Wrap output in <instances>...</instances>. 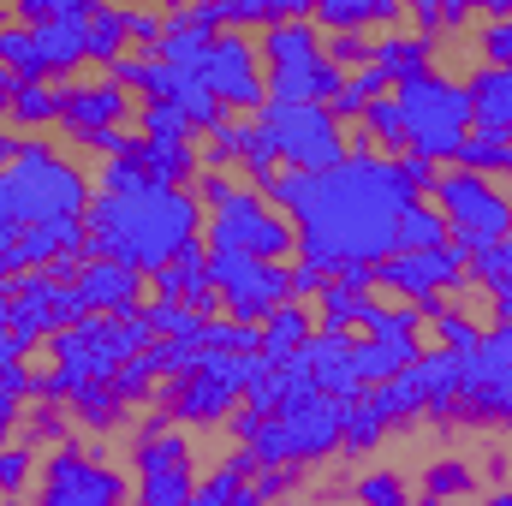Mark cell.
Returning a JSON list of instances; mask_svg holds the SVG:
<instances>
[{
    "mask_svg": "<svg viewBox=\"0 0 512 506\" xmlns=\"http://www.w3.org/2000/svg\"><path fill=\"white\" fill-rule=\"evenodd\" d=\"M429 203L441 209L447 239H453L465 256L512 239V191H507V185H495V179H477V173L441 167V179H435Z\"/></svg>",
    "mask_w": 512,
    "mask_h": 506,
    "instance_id": "cell-8",
    "label": "cell"
},
{
    "mask_svg": "<svg viewBox=\"0 0 512 506\" xmlns=\"http://www.w3.org/2000/svg\"><path fill=\"white\" fill-rule=\"evenodd\" d=\"M304 364H310L316 387H322L328 399H340V405H358V399L370 393V387L358 381V370H352V334H310Z\"/></svg>",
    "mask_w": 512,
    "mask_h": 506,
    "instance_id": "cell-18",
    "label": "cell"
},
{
    "mask_svg": "<svg viewBox=\"0 0 512 506\" xmlns=\"http://www.w3.org/2000/svg\"><path fill=\"white\" fill-rule=\"evenodd\" d=\"M417 358H423V340H417V334H358V340H352V370H358L364 387L399 381Z\"/></svg>",
    "mask_w": 512,
    "mask_h": 506,
    "instance_id": "cell-19",
    "label": "cell"
},
{
    "mask_svg": "<svg viewBox=\"0 0 512 506\" xmlns=\"http://www.w3.org/2000/svg\"><path fill=\"white\" fill-rule=\"evenodd\" d=\"M435 42H423V36H411V30H382L376 36V66H382L393 84H405V78H417V72H429L435 66Z\"/></svg>",
    "mask_w": 512,
    "mask_h": 506,
    "instance_id": "cell-26",
    "label": "cell"
},
{
    "mask_svg": "<svg viewBox=\"0 0 512 506\" xmlns=\"http://www.w3.org/2000/svg\"><path fill=\"white\" fill-rule=\"evenodd\" d=\"M96 191L102 197H126V191H143L149 185V173H143V161L137 155H120V161H96Z\"/></svg>",
    "mask_w": 512,
    "mask_h": 506,
    "instance_id": "cell-45",
    "label": "cell"
},
{
    "mask_svg": "<svg viewBox=\"0 0 512 506\" xmlns=\"http://www.w3.org/2000/svg\"><path fill=\"white\" fill-rule=\"evenodd\" d=\"M322 60H334L340 72H358V66H370L376 60V36H322Z\"/></svg>",
    "mask_w": 512,
    "mask_h": 506,
    "instance_id": "cell-48",
    "label": "cell"
},
{
    "mask_svg": "<svg viewBox=\"0 0 512 506\" xmlns=\"http://www.w3.org/2000/svg\"><path fill=\"white\" fill-rule=\"evenodd\" d=\"M131 506H185L197 489V471H191V435L155 405L137 435H131Z\"/></svg>",
    "mask_w": 512,
    "mask_h": 506,
    "instance_id": "cell-7",
    "label": "cell"
},
{
    "mask_svg": "<svg viewBox=\"0 0 512 506\" xmlns=\"http://www.w3.org/2000/svg\"><path fill=\"white\" fill-rule=\"evenodd\" d=\"M6 24H12V12H6V6H0V30H6Z\"/></svg>",
    "mask_w": 512,
    "mask_h": 506,
    "instance_id": "cell-58",
    "label": "cell"
},
{
    "mask_svg": "<svg viewBox=\"0 0 512 506\" xmlns=\"http://www.w3.org/2000/svg\"><path fill=\"white\" fill-rule=\"evenodd\" d=\"M340 441H346V405L328 393H304L256 429L251 453L262 471H304V465H328Z\"/></svg>",
    "mask_w": 512,
    "mask_h": 506,
    "instance_id": "cell-5",
    "label": "cell"
},
{
    "mask_svg": "<svg viewBox=\"0 0 512 506\" xmlns=\"http://www.w3.org/2000/svg\"><path fill=\"white\" fill-rule=\"evenodd\" d=\"M256 54H262V72H298V66H316L322 60V30L310 18H286V24H268L256 36Z\"/></svg>",
    "mask_w": 512,
    "mask_h": 506,
    "instance_id": "cell-21",
    "label": "cell"
},
{
    "mask_svg": "<svg viewBox=\"0 0 512 506\" xmlns=\"http://www.w3.org/2000/svg\"><path fill=\"white\" fill-rule=\"evenodd\" d=\"M0 185H6V209H12L18 233L24 227H48V221H84V209L96 197L90 167L78 155L54 149L48 137H24L12 167L0 173Z\"/></svg>",
    "mask_w": 512,
    "mask_h": 506,
    "instance_id": "cell-3",
    "label": "cell"
},
{
    "mask_svg": "<svg viewBox=\"0 0 512 506\" xmlns=\"http://www.w3.org/2000/svg\"><path fill=\"white\" fill-rule=\"evenodd\" d=\"M471 120L489 137H512V66H471L465 72Z\"/></svg>",
    "mask_w": 512,
    "mask_h": 506,
    "instance_id": "cell-20",
    "label": "cell"
},
{
    "mask_svg": "<svg viewBox=\"0 0 512 506\" xmlns=\"http://www.w3.org/2000/svg\"><path fill=\"white\" fill-rule=\"evenodd\" d=\"M256 137V120H239V114H227L221 126L209 131V149H203V173H233L239 167V155L251 149Z\"/></svg>",
    "mask_w": 512,
    "mask_h": 506,
    "instance_id": "cell-32",
    "label": "cell"
},
{
    "mask_svg": "<svg viewBox=\"0 0 512 506\" xmlns=\"http://www.w3.org/2000/svg\"><path fill=\"white\" fill-rule=\"evenodd\" d=\"M471 48H477V66H512V18H477Z\"/></svg>",
    "mask_w": 512,
    "mask_h": 506,
    "instance_id": "cell-42",
    "label": "cell"
},
{
    "mask_svg": "<svg viewBox=\"0 0 512 506\" xmlns=\"http://www.w3.org/2000/svg\"><path fill=\"white\" fill-rule=\"evenodd\" d=\"M6 126L18 131V137H42L48 126H60V90L54 84H24L18 102H12V114H6Z\"/></svg>",
    "mask_w": 512,
    "mask_h": 506,
    "instance_id": "cell-31",
    "label": "cell"
},
{
    "mask_svg": "<svg viewBox=\"0 0 512 506\" xmlns=\"http://www.w3.org/2000/svg\"><path fill=\"white\" fill-rule=\"evenodd\" d=\"M126 42L131 54L155 60V48H161V12L155 6H126Z\"/></svg>",
    "mask_w": 512,
    "mask_h": 506,
    "instance_id": "cell-49",
    "label": "cell"
},
{
    "mask_svg": "<svg viewBox=\"0 0 512 506\" xmlns=\"http://www.w3.org/2000/svg\"><path fill=\"white\" fill-rule=\"evenodd\" d=\"M489 506H512V489H501V495H489Z\"/></svg>",
    "mask_w": 512,
    "mask_h": 506,
    "instance_id": "cell-57",
    "label": "cell"
},
{
    "mask_svg": "<svg viewBox=\"0 0 512 506\" xmlns=\"http://www.w3.org/2000/svg\"><path fill=\"white\" fill-rule=\"evenodd\" d=\"M0 173H6V161H0Z\"/></svg>",
    "mask_w": 512,
    "mask_h": 506,
    "instance_id": "cell-60",
    "label": "cell"
},
{
    "mask_svg": "<svg viewBox=\"0 0 512 506\" xmlns=\"http://www.w3.org/2000/svg\"><path fill=\"white\" fill-rule=\"evenodd\" d=\"M137 102H131L120 84L96 78V84H60V126L72 143H84L90 131H114V126H131Z\"/></svg>",
    "mask_w": 512,
    "mask_h": 506,
    "instance_id": "cell-15",
    "label": "cell"
},
{
    "mask_svg": "<svg viewBox=\"0 0 512 506\" xmlns=\"http://www.w3.org/2000/svg\"><path fill=\"white\" fill-rule=\"evenodd\" d=\"M370 292H346L340 280H328V292L316 298V334H352V328H364V316H370Z\"/></svg>",
    "mask_w": 512,
    "mask_h": 506,
    "instance_id": "cell-29",
    "label": "cell"
},
{
    "mask_svg": "<svg viewBox=\"0 0 512 506\" xmlns=\"http://www.w3.org/2000/svg\"><path fill=\"white\" fill-rule=\"evenodd\" d=\"M96 0H54V18L30 30L36 60H42V84H72V72L84 66V36H90Z\"/></svg>",
    "mask_w": 512,
    "mask_h": 506,
    "instance_id": "cell-14",
    "label": "cell"
},
{
    "mask_svg": "<svg viewBox=\"0 0 512 506\" xmlns=\"http://www.w3.org/2000/svg\"><path fill=\"white\" fill-rule=\"evenodd\" d=\"M18 423H24V405L0 393V447H12V435H18Z\"/></svg>",
    "mask_w": 512,
    "mask_h": 506,
    "instance_id": "cell-54",
    "label": "cell"
},
{
    "mask_svg": "<svg viewBox=\"0 0 512 506\" xmlns=\"http://www.w3.org/2000/svg\"><path fill=\"white\" fill-rule=\"evenodd\" d=\"M387 441V417L370 405V399H358V405H346V441H340V453H352V459H364V453H376Z\"/></svg>",
    "mask_w": 512,
    "mask_h": 506,
    "instance_id": "cell-38",
    "label": "cell"
},
{
    "mask_svg": "<svg viewBox=\"0 0 512 506\" xmlns=\"http://www.w3.org/2000/svg\"><path fill=\"white\" fill-rule=\"evenodd\" d=\"M393 102H399V126H405V155H423L435 167H453L459 149H465V137L477 131L465 78H453L441 66L393 84Z\"/></svg>",
    "mask_w": 512,
    "mask_h": 506,
    "instance_id": "cell-4",
    "label": "cell"
},
{
    "mask_svg": "<svg viewBox=\"0 0 512 506\" xmlns=\"http://www.w3.org/2000/svg\"><path fill=\"white\" fill-rule=\"evenodd\" d=\"M36 506H131V477L78 441L48 453L36 471Z\"/></svg>",
    "mask_w": 512,
    "mask_h": 506,
    "instance_id": "cell-11",
    "label": "cell"
},
{
    "mask_svg": "<svg viewBox=\"0 0 512 506\" xmlns=\"http://www.w3.org/2000/svg\"><path fill=\"white\" fill-rule=\"evenodd\" d=\"M18 90H24V78L0 66V126H6V114H12V102H18Z\"/></svg>",
    "mask_w": 512,
    "mask_h": 506,
    "instance_id": "cell-55",
    "label": "cell"
},
{
    "mask_svg": "<svg viewBox=\"0 0 512 506\" xmlns=\"http://www.w3.org/2000/svg\"><path fill=\"white\" fill-rule=\"evenodd\" d=\"M411 506H447V501H429V495H423V501H411Z\"/></svg>",
    "mask_w": 512,
    "mask_h": 506,
    "instance_id": "cell-59",
    "label": "cell"
},
{
    "mask_svg": "<svg viewBox=\"0 0 512 506\" xmlns=\"http://www.w3.org/2000/svg\"><path fill=\"white\" fill-rule=\"evenodd\" d=\"M399 179L411 185V197H423V203H429V191H435L441 167H435V161H423V155H399Z\"/></svg>",
    "mask_w": 512,
    "mask_h": 506,
    "instance_id": "cell-52",
    "label": "cell"
},
{
    "mask_svg": "<svg viewBox=\"0 0 512 506\" xmlns=\"http://www.w3.org/2000/svg\"><path fill=\"white\" fill-rule=\"evenodd\" d=\"M203 251H233V256H251V262H292L298 256V227L274 203H262L256 191H245L239 203L209 215Z\"/></svg>",
    "mask_w": 512,
    "mask_h": 506,
    "instance_id": "cell-10",
    "label": "cell"
},
{
    "mask_svg": "<svg viewBox=\"0 0 512 506\" xmlns=\"http://www.w3.org/2000/svg\"><path fill=\"white\" fill-rule=\"evenodd\" d=\"M114 393H120L126 405H149V399H161V364H155V346L137 352V358H126V364L114 370Z\"/></svg>",
    "mask_w": 512,
    "mask_h": 506,
    "instance_id": "cell-36",
    "label": "cell"
},
{
    "mask_svg": "<svg viewBox=\"0 0 512 506\" xmlns=\"http://www.w3.org/2000/svg\"><path fill=\"white\" fill-rule=\"evenodd\" d=\"M453 239H447V221H441V209L435 203H411L405 215H399V233H393V256L405 251H447Z\"/></svg>",
    "mask_w": 512,
    "mask_h": 506,
    "instance_id": "cell-30",
    "label": "cell"
},
{
    "mask_svg": "<svg viewBox=\"0 0 512 506\" xmlns=\"http://www.w3.org/2000/svg\"><path fill=\"white\" fill-rule=\"evenodd\" d=\"M256 334H262V358H268V364H280V358H292V352H304V346H310V334H316V310L292 298V304H280Z\"/></svg>",
    "mask_w": 512,
    "mask_h": 506,
    "instance_id": "cell-24",
    "label": "cell"
},
{
    "mask_svg": "<svg viewBox=\"0 0 512 506\" xmlns=\"http://www.w3.org/2000/svg\"><path fill=\"white\" fill-rule=\"evenodd\" d=\"M209 209L197 203V191H173V185H143L126 197H90L84 209V251L90 262H120L131 274L155 280L167 262L203 245Z\"/></svg>",
    "mask_w": 512,
    "mask_h": 506,
    "instance_id": "cell-2",
    "label": "cell"
},
{
    "mask_svg": "<svg viewBox=\"0 0 512 506\" xmlns=\"http://www.w3.org/2000/svg\"><path fill=\"white\" fill-rule=\"evenodd\" d=\"M256 197L274 203L298 227V262L322 268L328 280L346 274V268L387 262L393 256V233H399V215L411 203H423L399 179V161H387L376 149H352L328 173H286L280 167Z\"/></svg>",
    "mask_w": 512,
    "mask_h": 506,
    "instance_id": "cell-1",
    "label": "cell"
},
{
    "mask_svg": "<svg viewBox=\"0 0 512 506\" xmlns=\"http://www.w3.org/2000/svg\"><path fill=\"white\" fill-rule=\"evenodd\" d=\"M358 137H364V143H370L376 155L399 161V155H405V126H399V102H393V96L370 102V108H364V120H358Z\"/></svg>",
    "mask_w": 512,
    "mask_h": 506,
    "instance_id": "cell-33",
    "label": "cell"
},
{
    "mask_svg": "<svg viewBox=\"0 0 512 506\" xmlns=\"http://www.w3.org/2000/svg\"><path fill=\"white\" fill-rule=\"evenodd\" d=\"M453 286H465V251L447 245V251H405L376 262V292H393L399 304H429V298H447Z\"/></svg>",
    "mask_w": 512,
    "mask_h": 506,
    "instance_id": "cell-13",
    "label": "cell"
},
{
    "mask_svg": "<svg viewBox=\"0 0 512 506\" xmlns=\"http://www.w3.org/2000/svg\"><path fill=\"white\" fill-rule=\"evenodd\" d=\"M149 185H173V191H191L197 173H203V149L197 143H143L137 149Z\"/></svg>",
    "mask_w": 512,
    "mask_h": 506,
    "instance_id": "cell-23",
    "label": "cell"
},
{
    "mask_svg": "<svg viewBox=\"0 0 512 506\" xmlns=\"http://www.w3.org/2000/svg\"><path fill=\"white\" fill-rule=\"evenodd\" d=\"M256 471H262V465H256L251 447H233L209 477H197V489H191V501H185V506H233V501H239V489L251 483Z\"/></svg>",
    "mask_w": 512,
    "mask_h": 506,
    "instance_id": "cell-25",
    "label": "cell"
},
{
    "mask_svg": "<svg viewBox=\"0 0 512 506\" xmlns=\"http://www.w3.org/2000/svg\"><path fill=\"white\" fill-rule=\"evenodd\" d=\"M30 477H36V447H30V441L0 447V495H6V501H18Z\"/></svg>",
    "mask_w": 512,
    "mask_h": 506,
    "instance_id": "cell-46",
    "label": "cell"
},
{
    "mask_svg": "<svg viewBox=\"0 0 512 506\" xmlns=\"http://www.w3.org/2000/svg\"><path fill=\"white\" fill-rule=\"evenodd\" d=\"M352 501L358 506H411V495H405V477H399V471L376 465V471H364V477L352 483Z\"/></svg>",
    "mask_w": 512,
    "mask_h": 506,
    "instance_id": "cell-43",
    "label": "cell"
},
{
    "mask_svg": "<svg viewBox=\"0 0 512 506\" xmlns=\"http://www.w3.org/2000/svg\"><path fill=\"white\" fill-rule=\"evenodd\" d=\"M489 316H495V322H512V274L489 292Z\"/></svg>",
    "mask_w": 512,
    "mask_h": 506,
    "instance_id": "cell-56",
    "label": "cell"
},
{
    "mask_svg": "<svg viewBox=\"0 0 512 506\" xmlns=\"http://www.w3.org/2000/svg\"><path fill=\"white\" fill-rule=\"evenodd\" d=\"M197 84H203L227 114H239V120H256V114L268 108L262 54H256L251 36H239V30H221V36L209 42V60L197 66Z\"/></svg>",
    "mask_w": 512,
    "mask_h": 506,
    "instance_id": "cell-12",
    "label": "cell"
},
{
    "mask_svg": "<svg viewBox=\"0 0 512 506\" xmlns=\"http://www.w3.org/2000/svg\"><path fill=\"white\" fill-rule=\"evenodd\" d=\"M137 316H143L149 340H203V328H209L197 310H185V304H161V298H149Z\"/></svg>",
    "mask_w": 512,
    "mask_h": 506,
    "instance_id": "cell-34",
    "label": "cell"
},
{
    "mask_svg": "<svg viewBox=\"0 0 512 506\" xmlns=\"http://www.w3.org/2000/svg\"><path fill=\"white\" fill-rule=\"evenodd\" d=\"M512 387V322H489L477 352L465 358V381H459V399H495Z\"/></svg>",
    "mask_w": 512,
    "mask_h": 506,
    "instance_id": "cell-17",
    "label": "cell"
},
{
    "mask_svg": "<svg viewBox=\"0 0 512 506\" xmlns=\"http://www.w3.org/2000/svg\"><path fill=\"white\" fill-rule=\"evenodd\" d=\"M66 423H72V411H66V405H36L24 435H30V447H54V453H60V447H72Z\"/></svg>",
    "mask_w": 512,
    "mask_h": 506,
    "instance_id": "cell-47",
    "label": "cell"
},
{
    "mask_svg": "<svg viewBox=\"0 0 512 506\" xmlns=\"http://www.w3.org/2000/svg\"><path fill=\"white\" fill-rule=\"evenodd\" d=\"M256 126L268 131V143H274L286 173H328V167H340L352 155V131L340 126L328 108H316V102H298V108L268 102L256 114Z\"/></svg>",
    "mask_w": 512,
    "mask_h": 506,
    "instance_id": "cell-9",
    "label": "cell"
},
{
    "mask_svg": "<svg viewBox=\"0 0 512 506\" xmlns=\"http://www.w3.org/2000/svg\"><path fill=\"white\" fill-rule=\"evenodd\" d=\"M453 167H459V173H477V179H495V185H512V137L471 131Z\"/></svg>",
    "mask_w": 512,
    "mask_h": 506,
    "instance_id": "cell-28",
    "label": "cell"
},
{
    "mask_svg": "<svg viewBox=\"0 0 512 506\" xmlns=\"http://www.w3.org/2000/svg\"><path fill=\"white\" fill-rule=\"evenodd\" d=\"M131 131H137L143 143H197V131L185 126V114H179V108H167V102H137Z\"/></svg>",
    "mask_w": 512,
    "mask_h": 506,
    "instance_id": "cell-35",
    "label": "cell"
},
{
    "mask_svg": "<svg viewBox=\"0 0 512 506\" xmlns=\"http://www.w3.org/2000/svg\"><path fill=\"white\" fill-rule=\"evenodd\" d=\"M268 370V358H233V352H203L197 376L161 387V411L179 423V429H227L233 411L245 405V387Z\"/></svg>",
    "mask_w": 512,
    "mask_h": 506,
    "instance_id": "cell-6",
    "label": "cell"
},
{
    "mask_svg": "<svg viewBox=\"0 0 512 506\" xmlns=\"http://www.w3.org/2000/svg\"><path fill=\"white\" fill-rule=\"evenodd\" d=\"M66 411H72V423L90 429V435H114V429H126V417H131V405L114 393V381H84V387L66 399Z\"/></svg>",
    "mask_w": 512,
    "mask_h": 506,
    "instance_id": "cell-22",
    "label": "cell"
},
{
    "mask_svg": "<svg viewBox=\"0 0 512 506\" xmlns=\"http://www.w3.org/2000/svg\"><path fill=\"white\" fill-rule=\"evenodd\" d=\"M191 191H197V203H203L209 215H221L227 203H239V197H245V185H239L233 173H197V185H191Z\"/></svg>",
    "mask_w": 512,
    "mask_h": 506,
    "instance_id": "cell-50",
    "label": "cell"
},
{
    "mask_svg": "<svg viewBox=\"0 0 512 506\" xmlns=\"http://www.w3.org/2000/svg\"><path fill=\"white\" fill-rule=\"evenodd\" d=\"M429 328H435V346H447L453 358H471V352H477V340H483V322H477L471 310H459L453 298L441 304V316H435Z\"/></svg>",
    "mask_w": 512,
    "mask_h": 506,
    "instance_id": "cell-37",
    "label": "cell"
},
{
    "mask_svg": "<svg viewBox=\"0 0 512 506\" xmlns=\"http://www.w3.org/2000/svg\"><path fill=\"white\" fill-rule=\"evenodd\" d=\"M346 90L370 108V102H382V96H393V78H387L382 66L370 60V66H358V72H346Z\"/></svg>",
    "mask_w": 512,
    "mask_h": 506,
    "instance_id": "cell-51",
    "label": "cell"
},
{
    "mask_svg": "<svg viewBox=\"0 0 512 506\" xmlns=\"http://www.w3.org/2000/svg\"><path fill=\"white\" fill-rule=\"evenodd\" d=\"M72 292L84 298L90 316H137L149 304V280L120 268V262H84L78 280H72Z\"/></svg>",
    "mask_w": 512,
    "mask_h": 506,
    "instance_id": "cell-16",
    "label": "cell"
},
{
    "mask_svg": "<svg viewBox=\"0 0 512 506\" xmlns=\"http://www.w3.org/2000/svg\"><path fill=\"white\" fill-rule=\"evenodd\" d=\"M126 6H96L90 18V36H84V66H102V78L114 72V60H126Z\"/></svg>",
    "mask_w": 512,
    "mask_h": 506,
    "instance_id": "cell-27",
    "label": "cell"
},
{
    "mask_svg": "<svg viewBox=\"0 0 512 506\" xmlns=\"http://www.w3.org/2000/svg\"><path fill=\"white\" fill-rule=\"evenodd\" d=\"M322 292H328V274H322V268H310V262H298V256H292V298H298V304H316V298H322Z\"/></svg>",
    "mask_w": 512,
    "mask_h": 506,
    "instance_id": "cell-53",
    "label": "cell"
},
{
    "mask_svg": "<svg viewBox=\"0 0 512 506\" xmlns=\"http://www.w3.org/2000/svg\"><path fill=\"white\" fill-rule=\"evenodd\" d=\"M507 274H512V239H501V245H489V251H471V256H465V286H477L483 298H489Z\"/></svg>",
    "mask_w": 512,
    "mask_h": 506,
    "instance_id": "cell-41",
    "label": "cell"
},
{
    "mask_svg": "<svg viewBox=\"0 0 512 506\" xmlns=\"http://www.w3.org/2000/svg\"><path fill=\"white\" fill-rule=\"evenodd\" d=\"M203 346H209V352H233V358H256V352H262V334H256V328H245V322L215 316V322L203 328Z\"/></svg>",
    "mask_w": 512,
    "mask_h": 506,
    "instance_id": "cell-44",
    "label": "cell"
},
{
    "mask_svg": "<svg viewBox=\"0 0 512 506\" xmlns=\"http://www.w3.org/2000/svg\"><path fill=\"white\" fill-rule=\"evenodd\" d=\"M0 393H6V399H18V405H30V399H36V370H30V352H24L12 334H0Z\"/></svg>",
    "mask_w": 512,
    "mask_h": 506,
    "instance_id": "cell-39",
    "label": "cell"
},
{
    "mask_svg": "<svg viewBox=\"0 0 512 506\" xmlns=\"http://www.w3.org/2000/svg\"><path fill=\"white\" fill-rule=\"evenodd\" d=\"M471 489H477V477H471V465H465V459H435V465L423 471V495H429V501L453 506V501H465Z\"/></svg>",
    "mask_w": 512,
    "mask_h": 506,
    "instance_id": "cell-40",
    "label": "cell"
}]
</instances>
